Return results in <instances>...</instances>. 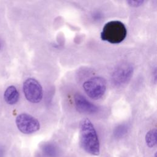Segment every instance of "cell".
I'll use <instances>...</instances> for the list:
<instances>
[{
	"label": "cell",
	"mask_w": 157,
	"mask_h": 157,
	"mask_svg": "<svg viewBox=\"0 0 157 157\" xmlns=\"http://www.w3.org/2000/svg\"><path fill=\"white\" fill-rule=\"evenodd\" d=\"M80 141L83 149L88 153L98 156L100 153V144L96 131L88 118L82 120L79 124Z\"/></svg>",
	"instance_id": "6da1fadb"
},
{
	"label": "cell",
	"mask_w": 157,
	"mask_h": 157,
	"mask_svg": "<svg viewBox=\"0 0 157 157\" xmlns=\"http://www.w3.org/2000/svg\"><path fill=\"white\" fill-rule=\"evenodd\" d=\"M127 30L124 25L120 21H110L105 24L101 33L102 40L110 44H119L126 37Z\"/></svg>",
	"instance_id": "7a4b0ae2"
},
{
	"label": "cell",
	"mask_w": 157,
	"mask_h": 157,
	"mask_svg": "<svg viewBox=\"0 0 157 157\" xmlns=\"http://www.w3.org/2000/svg\"><path fill=\"white\" fill-rule=\"evenodd\" d=\"M83 88L90 98L97 100L102 98L105 93L107 83L104 78L95 76L86 80L83 84Z\"/></svg>",
	"instance_id": "3957f363"
},
{
	"label": "cell",
	"mask_w": 157,
	"mask_h": 157,
	"mask_svg": "<svg viewBox=\"0 0 157 157\" xmlns=\"http://www.w3.org/2000/svg\"><path fill=\"white\" fill-rule=\"evenodd\" d=\"M23 90L26 99L32 103H38L43 98V90L40 83L34 78H28L23 83Z\"/></svg>",
	"instance_id": "277c9868"
},
{
	"label": "cell",
	"mask_w": 157,
	"mask_h": 157,
	"mask_svg": "<svg viewBox=\"0 0 157 157\" xmlns=\"http://www.w3.org/2000/svg\"><path fill=\"white\" fill-rule=\"evenodd\" d=\"M15 123L18 130L25 134H33L40 129V123L38 120L26 113L18 115L16 118Z\"/></svg>",
	"instance_id": "5b68a950"
},
{
	"label": "cell",
	"mask_w": 157,
	"mask_h": 157,
	"mask_svg": "<svg viewBox=\"0 0 157 157\" xmlns=\"http://www.w3.org/2000/svg\"><path fill=\"white\" fill-rule=\"evenodd\" d=\"M133 73V67L131 64H123L116 68L112 73V80L113 84L120 86L126 83Z\"/></svg>",
	"instance_id": "8992f818"
},
{
	"label": "cell",
	"mask_w": 157,
	"mask_h": 157,
	"mask_svg": "<svg viewBox=\"0 0 157 157\" xmlns=\"http://www.w3.org/2000/svg\"><path fill=\"white\" fill-rule=\"evenodd\" d=\"M74 102L77 110L82 113L93 114L98 110L97 106L90 102L80 93L74 95Z\"/></svg>",
	"instance_id": "52a82bcc"
},
{
	"label": "cell",
	"mask_w": 157,
	"mask_h": 157,
	"mask_svg": "<svg viewBox=\"0 0 157 157\" xmlns=\"http://www.w3.org/2000/svg\"><path fill=\"white\" fill-rule=\"evenodd\" d=\"M4 98L8 104H15L19 99V93L16 87L13 85L8 86L4 92Z\"/></svg>",
	"instance_id": "ba28073f"
},
{
	"label": "cell",
	"mask_w": 157,
	"mask_h": 157,
	"mask_svg": "<svg viewBox=\"0 0 157 157\" xmlns=\"http://www.w3.org/2000/svg\"><path fill=\"white\" fill-rule=\"evenodd\" d=\"M42 153L47 157H58L59 150L52 144H47L43 145L42 148Z\"/></svg>",
	"instance_id": "9c48e42d"
},
{
	"label": "cell",
	"mask_w": 157,
	"mask_h": 157,
	"mask_svg": "<svg viewBox=\"0 0 157 157\" xmlns=\"http://www.w3.org/2000/svg\"><path fill=\"white\" fill-rule=\"evenodd\" d=\"M145 140L149 148L154 147L156 144V129H152L148 131L145 135Z\"/></svg>",
	"instance_id": "30bf717a"
},
{
	"label": "cell",
	"mask_w": 157,
	"mask_h": 157,
	"mask_svg": "<svg viewBox=\"0 0 157 157\" xmlns=\"http://www.w3.org/2000/svg\"><path fill=\"white\" fill-rule=\"evenodd\" d=\"M129 6H132V7H137V6H141L143 3H144V1H128L127 2Z\"/></svg>",
	"instance_id": "8fae6325"
},
{
	"label": "cell",
	"mask_w": 157,
	"mask_h": 157,
	"mask_svg": "<svg viewBox=\"0 0 157 157\" xmlns=\"http://www.w3.org/2000/svg\"><path fill=\"white\" fill-rule=\"evenodd\" d=\"M0 48H1V44H0Z\"/></svg>",
	"instance_id": "7c38bea8"
}]
</instances>
